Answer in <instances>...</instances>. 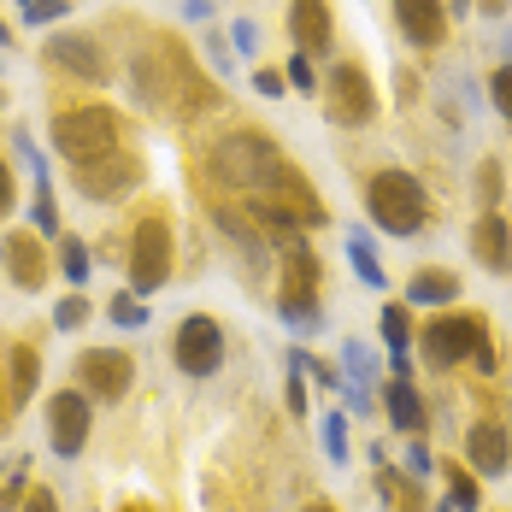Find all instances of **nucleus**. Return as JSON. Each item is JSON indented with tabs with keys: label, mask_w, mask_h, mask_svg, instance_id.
<instances>
[{
	"label": "nucleus",
	"mask_w": 512,
	"mask_h": 512,
	"mask_svg": "<svg viewBox=\"0 0 512 512\" xmlns=\"http://www.w3.org/2000/svg\"><path fill=\"white\" fill-rule=\"evenodd\" d=\"M465 460H471V471H483V477H507V465H512L507 424H495V418L471 424V436H465Z\"/></svg>",
	"instance_id": "14"
},
{
	"label": "nucleus",
	"mask_w": 512,
	"mask_h": 512,
	"mask_svg": "<svg viewBox=\"0 0 512 512\" xmlns=\"http://www.w3.org/2000/svg\"><path fill=\"white\" fill-rule=\"evenodd\" d=\"M377 495L389 501V512H424V495L407 483V471H389L383 454H377Z\"/></svg>",
	"instance_id": "22"
},
{
	"label": "nucleus",
	"mask_w": 512,
	"mask_h": 512,
	"mask_svg": "<svg viewBox=\"0 0 512 512\" xmlns=\"http://www.w3.org/2000/svg\"><path fill=\"white\" fill-rule=\"evenodd\" d=\"M77 377H83V389L95 401H124L136 365H130V354H118V348H89V354L77 359Z\"/></svg>",
	"instance_id": "11"
},
{
	"label": "nucleus",
	"mask_w": 512,
	"mask_h": 512,
	"mask_svg": "<svg viewBox=\"0 0 512 512\" xmlns=\"http://www.w3.org/2000/svg\"><path fill=\"white\" fill-rule=\"evenodd\" d=\"M53 324H59V330H77V324H89V301H83V295L59 301V307H53Z\"/></svg>",
	"instance_id": "28"
},
{
	"label": "nucleus",
	"mask_w": 512,
	"mask_h": 512,
	"mask_svg": "<svg viewBox=\"0 0 512 512\" xmlns=\"http://www.w3.org/2000/svg\"><path fill=\"white\" fill-rule=\"evenodd\" d=\"M383 342L395 348V371L407 377V342H412V318H407V307H383Z\"/></svg>",
	"instance_id": "23"
},
{
	"label": "nucleus",
	"mask_w": 512,
	"mask_h": 512,
	"mask_svg": "<svg viewBox=\"0 0 512 512\" xmlns=\"http://www.w3.org/2000/svg\"><path fill=\"white\" fill-rule=\"evenodd\" d=\"M53 148L71 165H89L101 154H118V118L106 106H71L53 118Z\"/></svg>",
	"instance_id": "3"
},
{
	"label": "nucleus",
	"mask_w": 512,
	"mask_h": 512,
	"mask_svg": "<svg viewBox=\"0 0 512 512\" xmlns=\"http://www.w3.org/2000/svg\"><path fill=\"white\" fill-rule=\"evenodd\" d=\"M301 512H336V507H324V501H312V507H301Z\"/></svg>",
	"instance_id": "42"
},
{
	"label": "nucleus",
	"mask_w": 512,
	"mask_h": 512,
	"mask_svg": "<svg viewBox=\"0 0 512 512\" xmlns=\"http://www.w3.org/2000/svg\"><path fill=\"white\" fill-rule=\"evenodd\" d=\"M18 512H59V501H53L48 489H36V495H30V501H24Z\"/></svg>",
	"instance_id": "39"
},
{
	"label": "nucleus",
	"mask_w": 512,
	"mask_h": 512,
	"mask_svg": "<svg viewBox=\"0 0 512 512\" xmlns=\"http://www.w3.org/2000/svg\"><path fill=\"white\" fill-rule=\"evenodd\" d=\"M348 259H354V271L371 283V289H383V259L371 254V242H359L354 236V242H348Z\"/></svg>",
	"instance_id": "25"
},
{
	"label": "nucleus",
	"mask_w": 512,
	"mask_h": 512,
	"mask_svg": "<svg viewBox=\"0 0 512 512\" xmlns=\"http://www.w3.org/2000/svg\"><path fill=\"white\" fill-rule=\"evenodd\" d=\"M112 324H124V330H142V324H148V307H142V295H136V289H130V295H112Z\"/></svg>",
	"instance_id": "24"
},
{
	"label": "nucleus",
	"mask_w": 512,
	"mask_h": 512,
	"mask_svg": "<svg viewBox=\"0 0 512 512\" xmlns=\"http://www.w3.org/2000/svg\"><path fill=\"white\" fill-rule=\"evenodd\" d=\"M430 471H436V460H430V454H424V448L412 442V448H407V477H412V483H424Z\"/></svg>",
	"instance_id": "34"
},
{
	"label": "nucleus",
	"mask_w": 512,
	"mask_h": 512,
	"mask_svg": "<svg viewBox=\"0 0 512 512\" xmlns=\"http://www.w3.org/2000/svg\"><path fill=\"white\" fill-rule=\"evenodd\" d=\"M89 424H95V407H89L83 389H59L48 401V436H53V454H59V460H77V454H83Z\"/></svg>",
	"instance_id": "10"
},
{
	"label": "nucleus",
	"mask_w": 512,
	"mask_h": 512,
	"mask_svg": "<svg viewBox=\"0 0 512 512\" xmlns=\"http://www.w3.org/2000/svg\"><path fill=\"white\" fill-rule=\"evenodd\" d=\"M477 6H483V12H507L512 0H477Z\"/></svg>",
	"instance_id": "41"
},
{
	"label": "nucleus",
	"mask_w": 512,
	"mask_h": 512,
	"mask_svg": "<svg viewBox=\"0 0 512 512\" xmlns=\"http://www.w3.org/2000/svg\"><path fill=\"white\" fill-rule=\"evenodd\" d=\"M36 230H42V236H53V230H59V206H53L48 183H42V195H36Z\"/></svg>",
	"instance_id": "32"
},
{
	"label": "nucleus",
	"mask_w": 512,
	"mask_h": 512,
	"mask_svg": "<svg viewBox=\"0 0 512 512\" xmlns=\"http://www.w3.org/2000/svg\"><path fill=\"white\" fill-rule=\"evenodd\" d=\"M348 365H354V383H359V401H371V395H365V377H371V354H365V348H348Z\"/></svg>",
	"instance_id": "35"
},
{
	"label": "nucleus",
	"mask_w": 512,
	"mask_h": 512,
	"mask_svg": "<svg viewBox=\"0 0 512 512\" xmlns=\"http://www.w3.org/2000/svg\"><path fill=\"white\" fill-rule=\"evenodd\" d=\"M65 6H71V0H24V18H30V24H48V18H59Z\"/></svg>",
	"instance_id": "33"
},
{
	"label": "nucleus",
	"mask_w": 512,
	"mask_h": 512,
	"mask_svg": "<svg viewBox=\"0 0 512 512\" xmlns=\"http://www.w3.org/2000/svg\"><path fill=\"white\" fill-rule=\"evenodd\" d=\"M324 112H330V124H342V130L371 124V112H377V89H371V77H365L359 65H336L330 83H324Z\"/></svg>",
	"instance_id": "7"
},
{
	"label": "nucleus",
	"mask_w": 512,
	"mask_h": 512,
	"mask_svg": "<svg viewBox=\"0 0 512 512\" xmlns=\"http://www.w3.org/2000/svg\"><path fill=\"white\" fill-rule=\"evenodd\" d=\"M489 95H495V112L512 124V65H501V71L489 77Z\"/></svg>",
	"instance_id": "29"
},
{
	"label": "nucleus",
	"mask_w": 512,
	"mask_h": 512,
	"mask_svg": "<svg viewBox=\"0 0 512 512\" xmlns=\"http://www.w3.org/2000/svg\"><path fill=\"white\" fill-rule=\"evenodd\" d=\"M6 42H12V30H6V24H0V48H6Z\"/></svg>",
	"instance_id": "43"
},
{
	"label": "nucleus",
	"mask_w": 512,
	"mask_h": 512,
	"mask_svg": "<svg viewBox=\"0 0 512 512\" xmlns=\"http://www.w3.org/2000/svg\"><path fill=\"white\" fill-rule=\"evenodd\" d=\"M407 295H412V307H448V301L460 295V277L442 271V265H430V271H418L407 283Z\"/></svg>",
	"instance_id": "20"
},
{
	"label": "nucleus",
	"mask_w": 512,
	"mask_h": 512,
	"mask_svg": "<svg viewBox=\"0 0 512 512\" xmlns=\"http://www.w3.org/2000/svg\"><path fill=\"white\" fill-rule=\"evenodd\" d=\"M324 448H330V460H348V418L342 412L324 418Z\"/></svg>",
	"instance_id": "27"
},
{
	"label": "nucleus",
	"mask_w": 512,
	"mask_h": 512,
	"mask_svg": "<svg viewBox=\"0 0 512 512\" xmlns=\"http://www.w3.org/2000/svg\"><path fill=\"white\" fill-rule=\"evenodd\" d=\"M136 95L148 106H159V112L171 106V95H177V112H201L212 101V89L195 77V65L171 48V42H154V48L136 53Z\"/></svg>",
	"instance_id": "1"
},
{
	"label": "nucleus",
	"mask_w": 512,
	"mask_h": 512,
	"mask_svg": "<svg viewBox=\"0 0 512 512\" xmlns=\"http://www.w3.org/2000/svg\"><path fill=\"white\" fill-rule=\"evenodd\" d=\"M171 359H177L183 377H212V371L224 365V330H218L206 312L183 318V324H177V342H171Z\"/></svg>",
	"instance_id": "9"
},
{
	"label": "nucleus",
	"mask_w": 512,
	"mask_h": 512,
	"mask_svg": "<svg viewBox=\"0 0 512 512\" xmlns=\"http://www.w3.org/2000/svg\"><path fill=\"white\" fill-rule=\"evenodd\" d=\"M489 336H483V318H465V312H448V318H430L424 324V365L448 371L460 365L465 354H477Z\"/></svg>",
	"instance_id": "8"
},
{
	"label": "nucleus",
	"mask_w": 512,
	"mask_h": 512,
	"mask_svg": "<svg viewBox=\"0 0 512 512\" xmlns=\"http://www.w3.org/2000/svg\"><path fill=\"white\" fill-rule=\"evenodd\" d=\"M289 83H295V89H312V65H307V53H295V59H289Z\"/></svg>",
	"instance_id": "37"
},
{
	"label": "nucleus",
	"mask_w": 512,
	"mask_h": 512,
	"mask_svg": "<svg viewBox=\"0 0 512 512\" xmlns=\"http://www.w3.org/2000/svg\"><path fill=\"white\" fill-rule=\"evenodd\" d=\"M277 148H271V136H259V130H230V136H218L212 142V171L224 177V183H236V189H248L259 195V183L271 177V165H277Z\"/></svg>",
	"instance_id": "4"
},
{
	"label": "nucleus",
	"mask_w": 512,
	"mask_h": 512,
	"mask_svg": "<svg viewBox=\"0 0 512 512\" xmlns=\"http://www.w3.org/2000/svg\"><path fill=\"white\" fill-rule=\"evenodd\" d=\"M395 18H401V30H407L412 48H442V36H448L442 0H395Z\"/></svg>",
	"instance_id": "16"
},
{
	"label": "nucleus",
	"mask_w": 512,
	"mask_h": 512,
	"mask_svg": "<svg viewBox=\"0 0 512 512\" xmlns=\"http://www.w3.org/2000/svg\"><path fill=\"white\" fill-rule=\"evenodd\" d=\"M18 489H24V465H12V477H6V489H0V512H12Z\"/></svg>",
	"instance_id": "36"
},
{
	"label": "nucleus",
	"mask_w": 512,
	"mask_h": 512,
	"mask_svg": "<svg viewBox=\"0 0 512 512\" xmlns=\"http://www.w3.org/2000/svg\"><path fill=\"white\" fill-rule=\"evenodd\" d=\"M383 407L395 418V430H424V401H418V389H412V377H395L389 389H383Z\"/></svg>",
	"instance_id": "21"
},
{
	"label": "nucleus",
	"mask_w": 512,
	"mask_h": 512,
	"mask_svg": "<svg viewBox=\"0 0 512 512\" xmlns=\"http://www.w3.org/2000/svg\"><path fill=\"white\" fill-rule=\"evenodd\" d=\"M48 59H53V65H65L71 77H83V83H106V77H112L106 53L95 48L89 36H53V42H48Z\"/></svg>",
	"instance_id": "15"
},
{
	"label": "nucleus",
	"mask_w": 512,
	"mask_h": 512,
	"mask_svg": "<svg viewBox=\"0 0 512 512\" xmlns=\"http://www.w3.org/2000/svg\"><path fill=\"white\" fill-rule=\"evenodd\" d=\"M254 89H259V95H283V77H277V71H259Z\"/></svg>",
	"instance_id": "40"
},
{
	"label": "nucleus",
	"mask_w": 512,
	"mask_h": 512,
	"mask_svg": "<svg viewBox=\"0 0 512 512\" xmlns=\"http://www.w3.org/2000/svg\"><path fill=\"white\" fill-rule=\"evenodd\" d=\"M36 377H42L36 348H12V354H6V401H12V407H24V401L36 395Z\"/></svg>",
	"instance_id": "19"
},
{
	"label": "nucleus",
	"mask_w": 512,
	"mask_h": 512,
	"mask_svg": "<svg viewBox=\"0 0 512 512\" xmlns=\"http://www.w3.org/2000/svg\"><path fill=\"white\" fill-rule=\"evenodd\" d=\"M18 201V189H12V171H6V159H0V212H12Z\"/></svg>",
	"instance_id": "38"
},
{
	"label": "nucleus",
	"mask_w": 512,
	"mask_h": 512,
	"mask_svg": "<svg viewBox=\"0 0 512 512\" xmlns=\"http://www.w3.org/2000/svg\"><path fill=\"white\" fill-rule=\"evenodd\" d=\"M0 265H6V277H12L18 289H42V283H48V248H42L36 236H24V230L0 236Z\"/></svg>",
	"instance_id": "13"
},
{
	"label": "nucleus",
	"mask_w": 512,
	"mask_h": 512,
	"mask_svg": "<svg viewBox=\"0 0 512 512\" xmlns=\"http://www.w3.org/2000/svg\"><path fill=\"white\" fill-rule=\"evenodd\" d=\"M448 501H454V512H477V501H483V495H477V483H471L465 471H454V495H448Z\"/></svg>",
	"instance_id": "31"
},
{
	"label": "nucleus",
	"mask_w": 512,
	"mask_h": 512,
	"mask_svg": "<svg viewBox=\"0 0 512 512\" xmlns=\"http://www.w3.org/2000/svg\"><path fill=\"white\" fill-rule=\"evenodd\" d=\"M471 254L483 259L489 271H507L512 265V230L501 212H483L477 224H471Z\"/></svg>",
	"instance_id": "18"
},
{
	"label": "nucleus",
	"mask_w": 512,
	"mask_h": 512,
	"mask_svg": "<svg viewBox=\"0 0 512 512\" xmlns=\"http://www.w3.org/2000/svg\"><path fill=\"white\" fill-rule=\"evenodd\" d=\"M289 36H295V48L307 53H330V36H336V30H330V6H324V0H295V6H289Z\"/></svg>",
	"instance_id": "17"
},
{
	"label": "nucleus",
	"mask_w": 512,
	"mask_h": 512,
	"mask_svg": "<svg viewBox=\"0 0 512 512\" xmlns=\"http://www.w3.org/2000/svg\"><path fill=\"white\" fill-rule=\"evenodd\" d=\"M165 277H171V230L165 218H142L130 242V289L148 301L154 289H165Z\"/></svg>",
	"instance_id": "6"
},
{
	"label": "nucleus",
	"mask_w": 512,
	"mask_h": 512,
	"mask_svg": "<svg viewBox=\"0 0 512 512\" xmlns=\"http://www.w3.org/2000/svg\"><path fill=\"white\" fill-rule=\"evenodd\" d=\"M277 307H283L289 324H312L318 318V259L307 254L301 236L283 242V295H277Z\"/></svg>",
	"instance_id": "5"
},
{
	"label": "nucleus",
	"mask_w": 512,
	"mask_h": 512,
	"mask_svg": "<svg viewBox=\"0 0 512 512\" xmlns=\"http://www.w3.org/2000/svg\"><path fill=\"white\" fill-rule=\"evenodd\" d=\"M124 512H148V507H124Z\"/></svg>",
	"instance_id": "44"
},
{
	"label": "nucleus",
	"mask_w": 512,
	"mask_h": 512,
	"mask_svg": "<svg viewBox=\"0 0 512 512\" xmlns=\"http://www.w3.org/2000/svg\"><path fill=\"white\" fill-rule=\"evenodd\" d=\"M477 195H483V206H495L507 189H501V159H483L477 165Z\"/></svg>",
	"instance_id": "26"
},
{
	"label": "nucleus",
	"mask_w": 512,
	"mask_h": 512,
	"mask_svg": "<svg viewBox=\"0 0 512 512\" xmlns=\"http://www.w3.org/2000/svg\"><path fill=\"white\" fill-rule=\"evenodd\" d=\"M365 212L377 218V230L412 236L424 224V189H418V177H407V171H377L365 183Z\"/></svg>",
	"instance_id": "2"
},
{
	"label": "nucleus",
	"mask_w": 512,
	"mask_h": 512,
	"mask_svg": "<svg viewBox=\"0 0 512 512\" xmlns=\"http://www.w3.org/2000/svg\"><path fill=\"white\" fill-rule=\"evenodd\" d=\"M65 277L71 283H89V248L83 242H65Z\"/></svg>",
	"instance_id": "30"
},
{
	"label": "nucleus",
	"mask_w": 512,
	"mask_h": 512,
	"mask_svg": "<svg viewBox=\"0 0 512 512\" xmlns=\"http://www.w3.org/2000/svg\"><path fill=\"white\" fill-rule=\"evenodd\" d=\"M77 183H83L89 201H118V195H130L142 183V165L130 154H101V159H89V165H77Z\"/></svg>",
	"instance_id": "12"
}]
</instances>
